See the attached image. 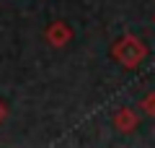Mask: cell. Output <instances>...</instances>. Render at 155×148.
Here are the masks:
<instances>
[{
	"instance_id": "obj_1",
	"label": "cell",
	"mask_w": 155,
	"mask_h": 148,
	"mask_svg": "<svg viewBox=\"0 0 155 148\" xmlns=\"http://www.w3.org/2000/svg\"><path fill=\"white\" fill-rule=\"evenodd\" d=\"M145 55H147V47H145L137 37H132V34H124V37L119 39V42H114V47H111V57H114L119 65H124L127 70L137 68L140 62L145 60Z\"/></svg>"
},
{
	"instance_id": "obj_2",
	"label": "cell",
	"mask_w": 155,
	"mask_h": 148,
	"mask_svg": "<svg viewBox=\"0 0 155 148\" xmlns=\"http://www.w3.org/2000/svg\"><path fill=\"white\" fill-rule=\"evenodd\" d=\"M44 39H47L49 47L62 49V47H67V42L72 39V29L67 26L65 21H52L49 26H47V31H44Z\"/></svg>"
},
{
	"instance_id": "obj_3",
	"label": "cell",
	"mask_w": 155,
	"mask_h": 148,
	"mask_svg": "<svg viewBox=\"0 0 155 148\" xmlns=\"http://www.w3.org/2000/svg\"><path fill=\"white\" fill-rule=\"evenodd\" d=\"M114 127L119 132H132L134 127H137V115H134V109L122 107V109L114 115Z\"/></svg>"
},
{
	"instance_id": "obj_4",
	"label": "cell",
	"mask_w": 155,
	"mask_h": 148,
	"mask_svg": "<svg viewBox=\"0 0 155 148\" xmlns=\"http://www.w3.org/2000/svg\"><path fill=\"white\" fill-rule=\"evenodd\" d=\"M140 109H145L147 115H155V93H147V96L142 99V104H140Z\"/></svg>"
},
{
	"instance_id": "obj_5",
	"label": "cell",
	"mask_w": 155,
	"mask_h": 148,
	"mask_svg": "<svg viewBox=\"0 0 155 148\" xmlns=\"http://www.w3.org/2000/svg\"><path fill=\"white\" fill-rule=\"evenodd\" d=\"M5 117H8V107L3 104V101H0V125L5 122Z\"/></svg>"
}]
</instances>
